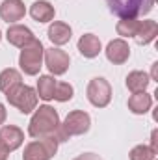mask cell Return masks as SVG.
Masks as SVG:
<instances>
[{"instance_id":"obj_28","label":"cell","mask_w":158,"mask_h":160,"mask_svg":"<svg viewBox=\"0 0 158 160\" xmlns=\"http://www.w3.org/2000/svg\"><path fill=\"white\" fill-rule=\"evenodd\" d=\"M7 157H9V151L0 145V160H7Z\"/></svg>"},{"instance_id":"obj_20","label":"cell","mask_w":158,"mask_h":160,"mask_svg":"<svg viewBox=\"0 0 158 160\" xmlns=\"http://www.w3.org/2000/svg\"><path fill=\"white\" fill-rule=\"evenodd\" d=\"M19 84H22V77H21V73L17 69H11L9 67V69H4L0 73V91L7 93L9 89H13Z\"/></svg>"},{"instance_id":"obj_14","label":"cell","mask_w":158,"mask_h":160,"mask_svg":"<svg viewBox=\"0 0 158 160\" xmlns=\"http://www.w3.org/2000/svg\"><path fill=\"white\" fill-rule=\"evenodd\" d=\"M78 52L84 56V58H97L102 50V45H101V39L95 36V34H84L78 39Z\"/></svg>"},{"instance_id":"obj_16","label":"cell","mask_w":158,"mask_h":160,"mask_svg":"<svg viewBox=\"0 0 158 160\" xmlns=\"http://www.w3.org/2000/svg\"><path fill=\"white\" fill-rule=\"evenodd\" d=\"M30 15H32V19L37 21V22H50V21L54 19L56 11H54V6H52L50 2H47V0H37V2L32 4Z\"/></svg>"},{"instance_id":"obj_15","label":"cell","mask_w":158,"mask_h":160,"mask_svg":"<svg viewBox=\"0 0 158 160\" xmlns=\"http://www.w3.org/2000/svg\"><path fill=\"white\" fill-rule=\"evenodd\" d=\"M153 106V97L147 93V91H141V93H132V97L128 99V110L136 116H143L151 110Z\"/></svg>"},{"instance_id":"obj_9","label":"cell","mask_w":158,"mask_h":160,"mask_svg":"<svg viewBox=\"0 0 158 160\" xmlns=\"http://www.w3.org/2000/svg\"><path fill=\"white\" fill-rule=\"evenodd\" d=\"M24 143V132L15 127V125H4L0 128V145L4 149H7L9 153L19 149Z\"/></svg>"},{"instance_id":"obj_23","label":"cell","mask_w":158,"mask_h":160,"mask_svg":"<svg viewBox=\"0 0 158 160\" xmlns=\"http://www.w3.org/2000/svg\"><path fill=\"white\" fill-rule=\"evenodd\" d=\"M156 153L151 145H136L132 151H130V155H128V158L130 160H155L156 158Z\"/></svg>"},{"instance_id":"obj_22","label":"cell","mask_w":158,"mask_h":160,"mask_svg":"<svg viewBox=\"0 0 158 160\" xmlns=\"http://www.w3.org/2000/svg\"><path fill=\"white\" fill-rule=\"evenodd\" d=\"M75 95V89L69 82H56V89H54V101L58 102H67L71 101Z\"/></svg>"},{"instance_id":"obj_24","label":"cell","mask_w":158,"mask_h":160,"mask_svg":"<svg viewBox=\"0 0 158 160\" xmlns=\"http://www.w3.org/2000/svg\"><path fill=\"white\" fill-rule=\"evenodd\" d=\"M75 160H102V158L95 153H84V155H78Z\"/></svg>"},{"instance_id":"obj_13","label":"cell","mask_w":158,"mask_h":160,"mask_svg":"<svg viewBox=\"0 0 158 160\" xmlns=\"http://www.w3.org/2000/svg\"><path fill=\"white\" fill-rule=\"evenodd\" d=\"M48 39L52 41V45L56 47H62L65 43L71 41V36H73V30L67 22H62V21H54L50 26H48Z\"/></svg>"},{"instance_id":"obj_25","label":"cell","mask_w":158,"mask_h":160,"mask_svg":"<svg viewBox=\"0 0 158 160\" xmlns=\"http://www.w3.org/2000/svg\"><path fill=\"white\" fill-rule=\"evenodd\" d=\"M151 147L158 151V130H153V134H151Z\"/></svg>"},{"instance_id":"obj_11","label":"cell","mask_w":158,"mask_h":160,"mask_svg":"<svg viewBox=\"0 0 158 160\" xmlns=\"http://www.w3.org/2000/svg\"><path fill=\"white\" fill-rule=\"evenodd\" d=\"M24 15H26V8H24V2L22 0H4L0 4V17L6 22L15 24Z\"/></svg>"},{"instance_id":"obj_17","label":"cell","mask_w":158,"mask_h":160,"mask_svg":"<svg viewBox=\"0 0 158 160\" xmlns=\"http://www.w3.org/2000/svg\"><path fill=\"white\" fill-rule=\"evenodd\" d=\"M158 36V24L156 21H141L140 22V28L134 36V39L138 45H149L156 39Z\"/></svg>"},{"instance_id":"obj_4","label":"cell","mask_w":158,"mask_h":160,"mask_svg":"<svg viewBox=\"0 0 158 160\" xmlns=\"http://www.w3.org/2000/svg\"><path fill=\"white\" fill-rule=\"evenodd\" d=\"M6 99L11 106H15L21 114H30L37 108V93L34 88L30 86H24V84H19L15 86L13 89H9L6 93Z\"/></svg>"},{"instance_id":"obj_12","label":"cell","mask_w":158,"mask_h":160,"mask_svg":"<svg viewBox=\"0 0 158 160\" xmlns=\"http://www.w3.org/2000/svg\"><path fill=\"white\" fill-rule=\"evenodd\" d=\"M106 58H108V62H112L116 65L125 63L130 58V47H128V43L125 39H121V38L110 41L108 47H106Z\"/></svg>"},{"instance_id":"obj_8","label":"cell","mask_w":158,"mask_h":160,"mask_svg":"<svg viewBox=\"0 0 158 160\" xmlns=\"http://www.w3.org/2000/svg\"><path fill=\"white\" fill-rule=\"evenodd\" d=\"M43 60H45V65L48 67L50 75H56V77L65 75L67 69H69V63H71L69 54H67L65 50L58 48V47L45 48V56H43Z\"/></svg>"},{"instance_id":"obj_5","label":"cell","mask_w":158,"mask_h":160,"mask_svg":"<svg viewBox=\"0 0 158 160\" xmlns=\"http://www.w3.org/2000/svg\"><path fill=\"white\" fill-rule=\"evenodd\" d=\"M58 151V140L52 136L30 142L24 147L22 160H50Z\"/></svg>"},{"instance_id":"obj_18","label":"cell","mask_w":158,"mask_h":160,"mask_svg":"<svg viewBox=\"0 0 158 160\" xmlns=\"http://www.w3.org/2000/svg\"><path fill=\"white\" fill-rule=\"evenodd\" d=\"M149 84H151V78H149V75L143 73V71H132V73H128V77H126V88H128L132 93H141V91H145Z\"/></svg>"},{"instance_id":"obj_21","label":"cell","mask_w":158,"mask_h":160,"mask_svg":"<svg viewBox=\"0 0 158 160\" xmlns=\"http://www.w3.org/2000/svg\"><path fill=\"white\" fill-rule=\"evenodd\" d=\"M140 22L141 21H138V19H119L117 24H116V32H117V36H121V39L123 38H134L138 28H140Z\"/></svg>"},{"instance_id":"obj_1","label":"cell","mask_w":158,"mask_h":160,"mask_svg":"<svg viewBox=\"0 0 158 160\" xmlns=\"http://www.w3.org/2000/svg\"><path fill=\"white\" fill-rule=\"evenodd\" d=\"M60 116L58 112L48 106V104H43L39 108H36L32 119H30V125H28V134L36 140L39 138H47V136H56V130L60 127Z\"/></svg>"},{"instance_id":"obj_19","label":"cell","mask_w":158,"mask_h":160,"mask_svg":"<svg viewBox=\"0 0 158 160\" xmlns=\"http://www.w3.org/2000/svg\"><path fill=\"white\" fill-rule=\"evenodd\" d=\"M54 89H56V80H54V77H50V75L39 77V80H37V89H36V93H37L39 99H43V101H52L54 99Z\"/></svg>"},{"instance_id":"obj_29","label":"cell","mask_w":158,"mask_h":160,"mask_svg":"<svg viewBox=\"0 0 158 160\" xmlns=\"http://www.w3.org/2000/svg\"><path fill=\"white\" fill-rule=\"evenodd\" d=\"M0 41H2V32H0Z\"/></svg>"},{"instance_id":"obj_3","label":"cell","mask_w":158,"mask_h":160,"mask_svg":"<svg viewBox=\"0 0 158 160\" xmlns=\"http://www.w3.org/2000/svg\"><path fill=\"white\" fill-rule=\"evenodd\" d=\"M43 56H45V47L39 39H34L28 47L21 48V56H19V65L21 71L28 77H36L39 75L41 67H43Z\"/></svg>"},{"instance_id":"obj_27","label":"cell","mask_w":158,"mask_h":160,"mask_svg":"<svg viewBox=\"0 0 158 160\" xmlns=\"http://www.w3.org/2000/svg\"><path fill=\"white\" fill-rule=\"evenodd\" d=\"M156 73H158V62H155V63H153V71H151V77H149V78L156 80Z\"/></svg>"},{"instance_id":"obj_7","label":"cell","mask_w":158,"mask_h":160,"mask_svg":"<svg viewBox=\"0 0 158 160\" xmlns=\"http://www.w3.org/2000/svg\"><path fill=\"white\" fill-rule=\"evenodd\" d=\"M60 127H62L65 138L69 140L71 136H82V134H86L89 130V127H91V118L84 110H73V112L67 114V118H65L63 123H60Z\"/></svg>"},{"instance_id":"obj_6","label":"cell","mask_w":158,"mask_h":160,"mask_svg":"<svg viewBox=\"0 0 158 160\" xmlns=\"http://www.w3.org/2000/svg\"><path fill=\"white\" fill-rule=\"evenodd\" d=\"M86 95H87V101L95 108H106L112 101V86L106 78L97 77L87 84Z\"/></svg>"},{"instance_id":"obj_10","label":"cell","mask_w":158,"mask_h":160,"mask_svg":"<svg viewBox=\"0 0 158 160\" xmlns=\"http://www.w3.org/2000/svg\"><path fill=\"white\" fill-rule=\"evenodd\" d=\"M6 39L9 41L13 47H17V48H24V47H28L32 41L36 39V38H34V32L28 26L11 24L7 28V32H6Z\"/></svg>"},{"instance_id":"obj_26","label":"cell","mask_w":158,"mask_h":160,"mask_svg":"<svg viewBox=\"0 0 158 160\" xmlns=\"http://www.w3.org/2000/svg\"><path fill=\"white\" fill-rule=\"evenodd\" d=\"M6 118H7V112H6V106L0 102V125L6 123Z\"/></svg>"},{"instance_id":"obj_2","label":"cell","mask_w":158,"mask_h":160,"mask_svg":"<svg viewBox=\"0 0 158 160\" xmlns=\"http://www.w3.org/2000/svg\"><path fill=\"white\" fill-rule=\"evenodd\" d=\"M156 0H106L108 9L119 19H138L151 13Z\"/></svg>"}]
</instances>
